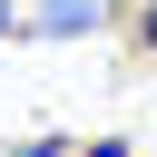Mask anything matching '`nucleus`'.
<instances>
[{
  "mask_svg": "<svg viewBox=\"0 0 157 157\" xmlns=\"http://www.w3.org/2000/svg\"><path fill=\"white\" fill-rule=\"evenodd\" d=\"M108 20H118V0H39V20L20 39H98Z\"/></svg>",
  "mask_w": 157,
  "mask_h": 157,
  "instance_id": "nucleus-1",
  "label": "nucleus"
},
{
  "mask_svg": "<svg viewBox=\"0 0 157 157\" xmlns=\"http://www.w3.org/2000/svg\"><path fill=\"white\" fill-rule=\"evenodd\" d=\"M128 49H137V59H157V0H137V20H128Z\"/></svg>",
  "mask_w": 157,
  "mask_h": 157,
  "instance_id": "nucleus-2",
  "label": "nucleus"
},
{
  "mask_svg": "<svg viewBox=\"0 0 157 157\" xmlns=\"http://www.w3.org/2000/svg\"><path fill=\"white\" fill-rule=\"evenodd\" d=\"M0 157H69V137H20V147H0Z\"/></svg>",
  "mask_w": 157,
  "mask_h": 157,
  "instance_id": "nucleus-3",
  "label": "nucleus"
},
{
  "mask_svg": "<svg viewBox=\"0 0 157 157\" xmlns=\"http://www.w3.org/2000/svg\"><path fill=\"white\" fill-rule=\"evenodd\" d=\"M78 157H128V137H88V147H78Z\"/></svg>",
  "mask_w": 157,
  "mask_h": 157,
  "instance_id": "nucleus-4",
  "label": "nucleus"
},
{
  "mask_svg": "<svg viewBox=\"0 0 157 157\" xmlns=\"http://www.w3.org/2000/svg\"><path fill=\"white\" fill-rule=\"evenodd\" d=\"M0 39H20V20H10V0H0Z\"/></svg>",
  "mask_w": 157,
  "mask_h": 157,
  "instance_id": "nucleus-5",
  "label": "nucleus"
}]
</instances>
